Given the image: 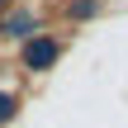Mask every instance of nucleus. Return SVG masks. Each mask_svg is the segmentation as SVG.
<instances>
[{
    "mask_svg": "<svg viewBox=\"0 0 128 128\" xmlns=\"http://www.w3.org/2000/svg\"><path fill=\"white\" fill-rule=\"evenodd\" d=\"M57 57H62V43H57V38H33V43L24 48V66H28V71H48Z\"/></svg>",
    "mask_w": 128,
    "mask_h": 128,
    "instance_id": "obj_1",
    "label": "nucleus"
},
{
    "mask_svg": "<svg viewBox=\"0 0 128 128\" xmlns=\"http://www.w3.org/2000/svg\"><path fill=\"white\" fill-rule=\"evenodd\" d=\"M33 28H38V19H33V10H14V14H10V19L0 24V33H5V38H28Z\"/></svg>",
    "mask_w": 128,
    "mask_h": 128,
    "instance_id": "obj_2",
    "label": "nucleus"
},
{
    "mask_svg": "<svg viewBox=\"0 0 128 128\" xmlns=\"http://www.w3.org/2000/svg\"><path fill=\"white\" fill-rule=\"evenodd\" d=\"M95 10H100V0H76V5H71V14H76V19H90Z\"/></svg>",
    "mask_w": 128,
    "mask_h": 128,
    "instance_id": "obj_3",
    "label": "nucleus"
},
{
    "mask_svg": "<svg viewBox=\"0 0 128 128\" xmlns=\"http://www.w3.org/2000/svg\"><path fill=\"white\" fill-rule=\"evenodd\" d=\"M10 119H14V95L0 90V124H10Z\"/></svg>",
    "mask_w": 128,
    "mask_h": 128,
    "instance_id": "obj_4",
    "label": "nucleus"
},
{
    "mask_svg": "<svg viewBox=\"0 0 128 128\" xmlns=\"http://www.w3.org/2000/svg\"><path fill=\"white\" fill-rule=\"evenodd\" d=\"M0 5H5V0H0Z\"/></svg>",
    "mask_w": 128,
    "mask_h": 128,
    "instance_id": "obj_5",
    "label": "nucleus"
}]
</instances>
